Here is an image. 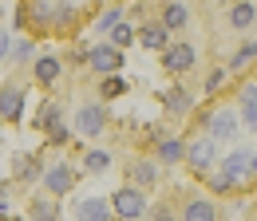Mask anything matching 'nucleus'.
<instances>
[{"mask_svg": "<svg viewBox=\"0 0 257 221\" xmlns=\"http://www.w3.org/2000/svg\"><path fill=\"white\" fill-rule=\"evenodd\" d=\"M75 221H111V209L103 197H79L75 201Z\"/></svg>", "mask_w": 257, "mask_h": 221, "instance_id": "9d476101", "label": "nucleus"}, {"mask_svg": "<svg viewBox=\"0 0 257 221\" xmlns=\"http://www.w3.org/2000/svg\"><path fill=\"white\" fill-rule=\"evenodd\" d=\"M241 119H245V126L257 123V87H253V83H249L245 95H241Z\"/></svg>", "mask_w": 257, "mask_h": 221, "instance_id": "412c9836", "label": "nucleus"}, {"mask_svg": "<svg viewBox=\"0 0 257 221\" xmlns=\"http://www.w3.org/2000/svg\"><path fill=\"white\" fill-rule=\"evenodd\" d=\"M8 52V32H0V56Z\"/></svg>", "mask_w": 257, "mask_h": 221, "instance_id": "72a5a7b5", "label": "nucleus"}, {"mask_svg": "<svg viewBox=\"0 0 257 221\" xmlns=\"http://www.w3.org/2000/svg\"><path fill=\"white\" fill-rule=\"evenodd\" d=\"M186 20H190V12H186V4H166L162 8V28L166 32H174V28H186Z\"/></svg>", "mask_w": 257, "mask_h": 221, "instance_id": "2eb2a0df", "label": "nucleus"}, {"mask_svg": "<svg viewBox=\"0 0 257 221\" xmlns=\"http://www.w3.org/2000/svg\"><path fill=\"white\" fill-rule=\"evenodd\" d=\"M131 178H135V186H155L159 170H155V162H135L131 166Z\"/></svg>", "mask_w": 257, "mask_h": 221, "instance_id": "aec40b11", "label": "nucleus"}, {"mask_svg": "<svg viewBox=\"0 0 257 221\" xmlns=\"http://www.w3.org/2000/svg\"><path fill=\"white\" fill-rule=\"evenodd\" d=\"M12 174H16L20 182H32L36 174H40V166H36L32 154H16V158H12Z\"/></svg>", "mask_w": 257, "mask_h": 221, "instance_id": "f3484780", "label": "nucleus"}, {"mask_svg": "<svg viewBox=\"0 0 257 221\" xmlns=\"http://www.w3.org/2000/svg\"><path fill=\"white\" fill-rule=\"evenodd\" d=\"M182 154H186V142H182V138H162L159 142V158L162 162H182Z\"/></svg>", "mask_w": 257, "mask_h": 221, "instance_id": "a211bd4d", "label": "nucleus"}, {"mask_svg": "<svg viewBox=\"0 0 257 221\" xmlns=\"http://www.w3.org/2000/svg\"><path fill=\"white\" fill-rule=\"evenodd\" d=\"M107 166H111V154H107V150H91V154H83V170H87V174H103Z\"/></svg>", "mask_w": 257, "mask_h": 221, "instance_id": "4be33fe9", "label": "nucleus"}, {"mask_svg": "<svg viewBox=\"0 0 257 221\" xmlns=\"http://www.w3.org/2000/svg\"><path fill=\"white\" fill-rule=\"evenodd\" d=\"M20 115H24V91L16 83H8L0 91V119L4 123H20Z\"/></svg>", "mask_w": 257, "mask_h": 221, "instance_id": "6e6552de", "label": "nucleus"}, {"mask_svg": "<svg viewBox=\"0 0 257 221\" xmlns=\"http://www.w3.org/2000/svg\"><path fill=\"white\" fill-rule=\"evenodd\" d=\"M103 126H107V111H103L99 103H83V107L75 111V130H79L83 138L103 134Z\"/></svg>", "mask_w": 257, "mask_h": 221, "instance_id": "39448f33", "label": "nucleus"}, {"mask_svg": "<svg viewBox=\"0 0 257 221\" xmlns=\"http://www.w3.org/2000/svg\"><path fill=\"white\" fill-rule=\"evenodd\" d=\"M83 60L91 63V71H99V75H119V67H123V52L111 48V44H95V48H87Z\"/></svg>", "mask_w": 257, "mask_h": 221, "instance_id": "7ed1b4c3", "label": "nucleus"}, {"mask_svg": "<svg viewBox=\"0 0 257 221\" xmlns=\"http://www.w3.org/2000/svg\"><path fill=\"white\" fill-rule=\"evenodd\" d=\"M99 91H103V99H119V95L127 91V79H123V75H107Z\"/></svg>", "mask_w": 257, "mask_h": 221, "instance_id": "b1692460", "label": "nucleus"}, {"mask_svg": "<svg viewBox=\"0 0 257 221\" xmlns=\"http://www.w3.org/2000/svg\"><path fill=\"white\" fill-rule=\"evenodd\" d=\"M75 186V170L67 166V162H52L48 170H44V189H48V197H64L71 193Z\"/></svg>", "mask_w": 257, "mask_h": 221, "instance_id": "20e7f679", "label": "nucleus"}, {"mask_svg": "<svg viewBox=\"0 0 257 221\" xmlns=\"http://www.w3.org/2000/svg\"><path fill=\"white\" fill-rule=\"evenodd\" d=\"M60 71H64V63L56 60V56H40L36 60V83H56Z\"/></svg>", "mask_w": 257, "mask_h": 221, "instance_id": "ddd939ff", "label": "nucleus"}, {"mask_svg": "<svg viewBox=\"0 0 257 221\" xmlns=\"http://www.w3.org/2000/svg\"><path fill=\"white\" fill-rule=\"evenodd\" d=\"M162 99H166V111H170V115H186V111L194 107V99H190V91H186V87H170Z\"/></svg>", "mask_w": 257, "mask_h": 221, "instance_id": "4468645a", "label": "nucleus"}, {"mask_svg": "<svg viewBox=\"0 0 257 221\" xmlns=\"http://www.w3.org/2000/svg\"><path fill=\"white\" fill-rule=\"evenodd\" d=\"M222 79H225L222 67H218V71H210V75H206V91H218V87H222Z\"/></svg>", "mask_w": 257, "mask_h": 221, "instance_id": "2f4dec72", "label": "nucleus"}, {"mask_svg": "<svg viewBox=\"0 0 257 221\" xmlns=\"http://www.w3.org/2000/svg\"><path fill=\"white\" fill-rule=\"evenodd\" d=\"M60 123V103H44V111H40V130H48V126H56Z\"/></svg>", "mask_w": 257, "mask_h": 221, "instance_id": "a878e982", "label": "nucleus"}, {"mask_svg": "<svg viewBox=\"0 0 257 221\" xmlns=\"http://www.w3.org/2000/svg\"><path fill=\"white\" fill-rule=\"evenodd\" d=\"M135 40H139L147 52H162V48L170 44V32L162 28V24H143V28L135 32Z\"/></svg>", "mask_w": 257, "mask_h": 221, "instance_id": "9b49d317", "label": "nucleus"}, {"mask_svg": "<svg viewBox=\"0 0 257 221\" xmlns=\"http://www.w3.org/2000/svg\"><path fill=\"white\" fill-rule=\"evenodd\" d=\"M115 24H123V8H119V4H111V8L95 20V32H111Z\"/></svg>", "mask_w": 257, "mask_h": 221, "instance_id": "5701e85b", "label": "nucleus"}, {"mask_svg": "<svg viewBox=\"0 0 257 221\" xmlns=\"http://www.w3.org/2000/svg\"><path fill=\"white\" fill-rule=\"evenodd\" d=\"M162 67H166V71H190L194 67V48L190 44H166V48H162Z\"/></svg>", "mask_w": 257, "mask_h": 221, "instance_id": "0eeeda50", "label": "nucleus"}, {"mask_svg": "<svg viewBox=\"0 0 257 221\" xmlns=\"http://www.w3.org/2000/svg\"><path fill=\"white\" fill-rule=\"evenodd\" d=\"M182 221H218V209L210 201L194 197V201H186V209H182Z\"/></svg>", "mask_w": 257, "mask_h": 221, "instance_id": "f8f14e48", "label": "nucleus"}, {"mask_svg": "<svg viewBox=\"0 0 257 221\" xmlns=\"http://www.w3.org/2000/svg\"><path fill=\"white\" fill-rule=\"evenodd\" d=\"M44 134H48V142H56V146H64V142H67V126H64V123L48 126V130H44Z\"/></svg>", "mask_w": 257, "mask_h": 221, "instance_id": "c756f323", "label": "nucleus"}, {"mask_svg": "<svg viewBox=\"0 0 257 221\" xmlns=\"http://www.w3.org/2000/svg\"><path fill=\"white\" fill-rule=\"evenodd\" d=\"M8 56L20 63V60H32V40H16V44H8Z\"/></svg>", "mask_w": 257, "mask_h": 221, "instance_id": "cd10ccee", "label": "nucleus"}, {"mask_svg": "<svg viewBox=\"0 0 257 221\" xmlns=\"http://www.w3.org/2000/svg\"><path fill=\"white\" fill-rule=\"evenodd\" d=\"M151 221H174V213H170V205H159V209L151 213Z\"/></svg>", "mask_w": 257, "mask_h": 221, "instance_id": "473e14b6", "label": "nucleus"}, {"mask_svg": "<svg viewBox=\"0 0 257 221\" xmlns=\"http://www.w3.org/2000/svg\"><path fill=\"white\" fill-rule=\"evenodd\" d=\"M245 63H253V44H241V48L233 52V60H229V67H233V71H241Z\"/></svg>", "mask_w": 257, "mask_h": 221, "instance_id": "bb28decb", "label": "nucleus"}, {"mask_svg": "<svg viewBox=\"0 0 257 221\" xmlns=\"http://www.w3.org/2000/svg\"><path fill=\"white\" fill-rule=\"evenodd\" d=\"M210 186L218 189V193H229V189H233V186H229V178H225L222 170H218V174H210Z\"/></svg>", "mask_w": 257, "mask_h": 221, "instance_id": "7c9ffc66", "label": "nucleus"}, {"mask_svg": "<svg viewBox=\"0 0 257 221\" xmlns=\"http://www.w3.org/2000/svg\"><path fill=\"white\" fill-rule=\"evenodd\" d=\"M182 158L190 162L198 174H210V170L218 166V142H214L210 134H202V138H194L190 146H186V154H182Z\"/></svg>", "mask_w": 257, "mask_h": 221, "instance_id": "f03ea898", "label": "nucleus"}, {"mask_svg": "<svg viewBox=\"0 0 257 221\" xmlns=\"http://www.w3.org/2000/svg\"><path fill=\"white\" fill-rule=\"evenodd\" d=\"M60 209H56V197H36L32 201V221H56Z\"/></svg>", "mask_w": 257, "mask_h": 221, "instance_id": "6ab92c4d", "label": "nucleus"}, {"mask_svg": "<svg viewBox=\"0 0 257 221\" xmlns=\"http://www.w3.org/2000/svg\"><path fill=\"white\" fill-rule=\"evenodd\" d=\"M253 16H257L253 0H237V4L229 8V24H233V28H249V24H253Z\"/></svg>", "mask_w": 257, "mask_h": 221, "instance_id": "dca6fc26", "label": "nucleus"}, {"mask_svg": "<svg viewBox=\"0 0 257 221\" xmlns=\"http://www.w3.org/2000/svg\"><path fill=\"white\" fill-rule=\"evenodd\" d=\"M32 20H36V24H52V4H48V0H36Z\"/></svg>", "mask_w": 257, "mask_h": 221, "instance_id": "c85d7f7f", "label": "nucleus"}, {"mask_svg": "<svg viewBox=\"0 0 257 221\" xmlns=\"http://www.w3.org/2000/svg\"><path fill=\"white\" fill-rule=\"evenodd\" d=\"M131 40H135V28H131V24H115V28H111V48H119V52H123Z\"/></svg>", "mask_w": 257, "mask_h": 221, "instance_id": "393cba45", "label": "nucleus"}, {"mask_svg": "<svg viewBox=\"0 0 257 221\" xmlns=\"http://www.w3.org/2000/svg\"><path fill=\"white\" fill-rule=\"evenodd\" d=\"M206 130H210V138H214V142L233 138V134H237V115H233V111H214V115L206 119Z\"/></svg>", "mask_w": 257, "mask_h": 221, "instance_id": "1a4fd4ad", "label": "nucleus"}, {"mask_svg": "<svg viewBox=\"0 0 257 221\" xmlns=\"http://www.w3.org/2000/svg\"><path fill=\"white\" fill-rule=\"evenodd\" d=\"M222 174L229 178V186H241L253 178V150H233V154L222 162Z\"/></svg>", "mask_w": 257, "mask_h": 221, "instance_id": "423d86ee", "label": "nucleus"}, {"mask_svg": "<svg viewBox=\"0 0 257 221\" xmlns=\"http://www.w3.org/2000/svg\"><path fill=\"white\" fill-rule=\"evenodd\" d=\"M107 209H115V217H123V221H135V217L147 213V193H143L139 186H123V189L111 193Z\"/></svg>", "mask_w": 257, "mask_h": 221, "instance_id": "f257e3e1", "label": "nucleus"}]
</instances>
